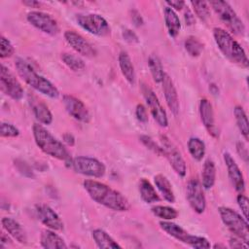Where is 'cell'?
<instances>
[{
	"instance_id": "obj_1",
	"label": "cell",
	"mask_w": 249,
	"mask_h": 249,
	"mask_svg": "<svg viewBox=\"0 0 249 249\" xmlns=\"http://www.w3.org/2000/svg\"><path fill=\"white\" fill-rule=\"evenodd\" d=\"M83 185L90 198L98 204L119 212L127 211L130 208V204L125 196L101 182L87 179Z\"/></svg>"
},
{
	"instance_id": "obj_2",
	"label": "cell",
	"mask_w": 249,
	"mask_h": 249,
	"mask_svg": "<svg viewBox=\"0 0 249 249\" xmlns=\"http://www.w3.org/2000/svg\"><path fill=\"white\" fill-rule=\"evenodd\" d=\"M32 131L35 143L43 153L51 156L52 158L63 160L66 163H71L72 158L67 148L62 144V142L57 140L49 130H47V128L42 124H34Z\"/></svg>"
},
{
	"instance_id": "obj_3",
	"label": "cell",
	"mask_w": 249,
	"mask_h": 249,
	"mask_svg": "<svg viewBox=\"0 0 249 249\" xmlns=\"http://www.w3.org/2000/svg\"><path fill=\"white\" fill-rule=\"evenodd\" d=\"M213 37L221 53L230 61L242 68L248 67L249 61L245 51L228 31L221 27H215L213 29Z\"/></svg>"
},
{
	"instance_id": "obj_4",
	"label": "cell",
	"mask_w": 249,
	"mask_h": 249,
	"mask_svg": "<svg viewBox=\"0 0 249 249\" xmlns=\"http://www.w3.org/2000/svg\"><path fill=\"white\" fill-rule=\"evenodd\" d=\"M15 66L18 75L32 89L51 98L58 97L59 91L56 87L46 78L39 75L25 60L22 58H17Z\"/></svg>"
},
{
	"instance_id": "obj_5",
	"label": "cell",
	"mask_w": 249,
	"mask_h": 249,
	"mask_svg": "<svg viewBox=\"0 0 249 249\" xmlns=\"http://www.w3.org/2000/svg\"><path fill=\"white\" fill-rule=\"evenodd\" d=\"M160 227L162 231H164L168 235L174 237L178 241H181L185 244L190 245L193 248L196 249H207L210 248V242L202 236H196L190 234L186 230H184L179 225L172 223L170 221H160Z\"/></svg>"
},
{
	"instance_id": "obj_6",
	"label": "cell",
	"mask_w": 249,
	"mask_h": 249,
	"mask_svg": "<svg viewBox=\"0 0 249 249\" xmlns=\"http://www.w3.org/2000/svg\"><path fill=\"white\" fill-rule=\"evenodd\" d=\"M220 217L224 225L236 237L243 240L246 244L249 242V230L247 220L243 219L236 211L230 207L221 206L218 208Z\"/></svg>"
},
{
	"instance_id": "obj_7",
	"label": "cell",
	"mask_w": 249,
	"mask_h": 249,
	"mask_svg": "<svg viewBox=\"0 0 249 249\" xmlns=\"http://www.w3.org/2000/svg\"><path fill=\"white\" fill-rule=\"evenodd\" d=\"M209 5L212 7L214 12L218 15L220 19L227 25V27L236 35H243L245 31V26L243 21L239 18L236 13L233 11L231 6L221 0L210 1Z\"/></svg>"
},
{
	"instance_id": "obj_8",
	"label": "cell",
	"mask_w": 249,
	"mask_h": 249,
	"mask_svg": "<svg viewBox=\"0 0 249 249\" xmlns=\"http://www.w3.org/2000/svg\"><path fill=\"white\" fill-rule=\"evenodd\" d=\"M70 166L79 174L94 178L102 177L106 171V167L103 162L96 159L84 156L73 158Z\"/></svg>"
},
{
	"instance_id": "obj_9",
	"label": "cell",
	"mask_w": 249,
	"mask_h": 249,
	"mask_svg": "<svg viewBox=\"0 0 249 249\" xmlns=\"http://www.w3.org/2000/svg\"><path fill=\"white\" fill-rule=\"evenodd\" d=\"M76 21L78 24L90 34L104 37L110 34V26L107 20L97 14L77 15Z\"/></svg>"
},
{
	"instance_id": "obj_10",
	"label": "cell",
	"mask_w": 249,
	"mask_h": 249,
	"mask_svg": "<svg viewBox=\"0 0 249 249\" xmlns=\"http://www.w3.org/2000/svg\"><path fill=\"white\" fill-rule=\"evenodd\" d=\"M26 19L32 26L46 34L53 36L59 32L57 21L50 14L41 11H31L27 14Z\"/></svg>"
},
{
	"instance_id": "obj_11",
	"label": "cell",
	"mask_w": 249,
	"mask_h": 249,
	"mask_svg": "<svg viewBox=\"0 0 249 249\" xmlns=\"http://www.w3.org/2000/svg\"><path fill=\"white\" fill-rule=\"evenodd\" d=\"M141 90L154 120L158 123L160 126L166 127L168 124L166 112L161 106V104L160 103L158 96L155 94L153 89L150 87H148L146 84H142Z\"/></svg>"
},
{
	"instance_id": "obj_12",
	"label": "cell",
	"mask_w": 249,
	"mask_h": 249,
	"mask_svg": "<svg viewBox=\"0 0 249 249\" xmlns=\"http://www.w3.org/2000/svg\"><path fill=\"white\" fill-rule=\"evenodd\" d=\"M0 87L3 92L14 100H20L23 97V89L16 76L5 65H1Z\"/></svg>"
},
{
	"instance_id": "obj_13",
	"label": "cell",
	"mask_w": 249,
	"mask_h": 249,
	"mask_svg": "<svg viewBox=\"0 0 249 249\" xmlns=\"http://www.w3.org/2000/svg\"><path fill=\"white\" fill-rule=\"evenodd\" d=\"M187 199L195 212L201 214L206 208V199L203 193L202 185L197 179H191L186 189Z\"/></svg>"
},
{
	"instance_id": "obj_14",
	"label": "cell",
	"mask_w": 249,
	"mask_h": 249,
	"mask_svg": "<svg viewBox=\"0 0 249 249\" xmlns=\"http://www.w3.org/2000/svg\"><path fill=\"white\" fill-rule=\"evenodd\" d=\"M161 142H162L161 146L164 150V157L167 158L174 171L179 176L184 177L187 172V166L181 153L178 151L175 145L165 136L161 137Z\"/></svg>"
},
{
	"instance_id": "obj_15",
	"label": "cell",
	"mask_w": 249,
	"mask_h": 249,
	"mask_svg": "<svg viewBox=\"0 0 249 249\" xmlns=\"http://www.w3.org/2000/svg\"><path fill=\"white\" fill-rule=\"evenodd\" d=\"M62 101H63L65 110L71 117L83 123L89 122L90 120L89 112L82 100H80L79 98L73 95L64 94L62 97Z\"/></svg>"
},
{
	"instance_id": "obj_16",
	"label": "cell",
	"mask_w": 249,
	"mask_h": 249,
	"mask_svg": "<svg viewBox=\"0 0 249 249\" xmlns=\"http://www.w3.org/2000/svg\"><path fill=\"white\" fill-rule=\"evenodd\" d=\"M64 39L67 44L78 53L87 57L95 56V49L79 33L73 30H67L64 32Z\"/></svg>"
},
{
	"instance_id": "obj_17",
	"label": "cell",
	"mask_w": 249,
	"mask_h": 249,
	"mask_svg": "<svg viewBox=\"0 0 249 249\" xmlns=\"http://www.w3.org/2000/svg\"><path fill=\"white\" fill-rule=\"evenodd\" d=\"M37 218L48 228L53 231H61L63 223L56 212L46 204H39L35 207Z\"/></svg>"
},
{
	"instance_id": "obj_18",
	"label": "cell",
	"mask_w": 249,
	"mask_h": 249,
	"mask_svg": "<svg viewBox=\"0 0 249 249\" xmlns=\"http://www.w3.org/2000/svg\"><path fill=\"white\" fill-rule=\"evenodd\" d=\"M224 161L226 163L227 169H228V175L229 178L234 187L235 191L238 192L239 194H243L245 190V182H244V177L243 174L238 167L237 163L233 160V158L229 154L225 153L224 154Z\"/></svg>"
},
{
	"instance_id": "obj_19",
	"label": "cell",
	"mask_w": 249,
	"mask_h": 249,
	"mask_svg": "<svg viewBox=\"0 0 249 249\" xmlns=\"http://www.w3.org/2000/svg\"><path fill=\"white\" fill-rule=\"evenodd\" d=\"M199 115H200L201 122L204 127L209 132V134L217 138L219 136V132H218V128L215 125L213 108L211 103L206 98H202L199 102Z\"/></svg>"
},
{
	"instance_id": "obj_20",
	"label": "cell",
	"mask_w": 249,
	"mask_h": 249,
	"mask_svg": "<svg viewBox=\"0 0 249 249\" xmlns=\"http://www.w3.org/2000/svg\"><path fill=\"white\" fill-rule=\"evenodd\" d=\"M161 83H162V89H163L166 104L170 109L171 113L174 116H177L179 113V99H178L176 88L171 78L167 74L164 75V78Z\"/></svg>"
},
{
	"instance_id": "obj_21",
	"label": "cell",
	"mask_w": 249,
	"mask_h": 249,
	"mask_svg": "<svg viewBox=\"0 0 249 249\" xmlns=\"http://www.w3.org/2000/svg\"><path fill=\"white\" fill-rule=\"evenodd\" d=\"M1 224L4 230L18 243L20 244L27 243V236H26L25 231L20 226V224L18 223L16 220L10 217H4L1 220Z\"/></svg>"
},
{
	"instance_id": "obj_22",
	"label": "cell",
	"mask_w": 249,
	"mask_h": 249,
	"mask_svg": "<svg viewBox=\"0 0 249 249\" xmlns=\"http://www.w3.org/2000/svg\"><path fill=\"white\" fill-rule=\"evenodd\" d=\"M40 243L46 249H66L67 245L64 239L54 232L53 230L48 229L42 231Z\"/></svg>"
},
{
	"instance_id": "obj_23",
	"label": "cell",
	"mask_w": 249,
	"mask_h": 249,
	"mask_svg": "<svg viewBox=\"0 0 249 249\" xmlns=\"http://www.w3.org/2000/svg\"><path fill=\"white\" fill-rule=\"evenodd\" d=\"M118 59H119V66L123 76L130 85H134L135 71H134V66L132 64L130 56L126 52L123 51L120 53Z\"/></svg>"
},
{
	"instance_id": "obj_24",
	"label": "cell",
	"mask_w": 249,
	"mask_h": 249,
	"mask_svg": "<svg viewBox=\"0 0 249 249\" xmlns=\"http://www.w3.org/2000/svg\"><path fill=\"white\" fill-rule=\"evenodd\" d=\"M163 16H164V21L165 26L167 28L168 34L175 38L181 29V22L179 19V17L175 13L174 10H172L169 7H165L163 10Z\"/></svg>"
},
{
	"instance_id": "obj_25",
	"label": "cell",
	"mask_w": 249,
	"mask_h": 249,
	"mask_svg": "<svg viewBox=\"0 0 249 249\" xmlns=\"http://www.w3.org/2000/svg\"><path fill=\"white\" fill-rule=\"evenodd\" d=\"M154 182H155L157 189L161 194L162 197L166 201L173 203L175 201V196H174L172 186H171L169 180L162 174H157L154 177Z\"/></svg>"
},
{
	"instance_id": "obj_26",
	"label": "cell",
	"mask_w": 249,
	"mask_h": 249,
	"mask_svg": "<svg viewBox=\"0 0 249 249\" xmlns=\"http://www.w3.org/2000/svg\"><path fill=\"white\" fill-rule=\"evenodd\" d=\"M92 238L95 241L96 245L102 249H115L122 248V246L117 243L105 231L101 229H96L91 232Z\"/></svg>"
},
{
	"instance_id": "obj_27",
	"label": "cell",
	"mask_w": 249,
	"mask_h": 249,
	"mask_svg": "<svg viewBox=\"0 0 249 249\" xmlns=\"http://www.w3.org/2000/svg\"><path fill=\"white\" fill-rule=\"evenodd\" d=\"M139 194L142 200L146 203H153L160 200V196L156 192V189L145 178H142L139 182Z\"/></svg>"
},
{
	"instance_id": "obj_28",
	"label": "cell",
	"mask_w": 249,
	"mask_h": 249,
	"mask_svg": "<svg viewBox=\"0 0 249 249\" xmlns=\"http://www.w3.org/2000/svg\"><path fill=\"white\" fill-rule=\"evenodd\" d=\"M201 179H202V187L206 190L211 189L216 180V167L211 160H206L203 164L202 173H201Z\"/></svg>"
},
{
	"instance_id": "obj_29",
	"label": "cell",
	"mask_w": 249,
	"mask_h": 249,
	"mask_svg": "<svg viewBox=\"0 0 249 249\" xmlns=\"http://www.w3.org/2000/svg\"><path fill=\"white\" fill-rule=\"evenodd\" d=\"M148 65H149L150 72L152 74V77H153L154 81L156 83H161L163 78H164L165 73L163 71V67H162V64H161V61H160V57L157 54L152 53L149 56Z\"/></svg>"
},
{
	"instance_id": "obj_30",
	"label": "cell",
	"mask_w": 249,
	"mask_h": 249,
	"mask_svg": "<svg viewBox=\"0 0 249 249\" xmlns=\"http://www.w3.org/2000/svg\"><path fill=\"white\" fill-rule=\"evenodd\" d=\"M233 114L235 118V122L239 131L246 141H248L249 136V123L244 109L241 106H235L233 109Z\"/></svg>"
},
{
	"instance_id": "obj_31",
	"label": "cell",
	"mask_w": 249,
	"mask_h": 249,
	"mask_svg": "<svg viewBox=\"0 0 249 249\" xmlns=\"http://www.w3.org/2000/svg\"><path fill=\"white\" fill-rule=\"evenodd\" d=\"M188 150L192 158L199 161L205 155V144L199 138L192 137L188 141Z\"/></svg>"
},
{
	"instance_id": "obj_32",
	"label": "cell",
	"mask_w": 249,
	"mask_h": 249,
	"mask_svg": "<svg viewBox=\"0 0 249 249\" xmlns=\"http://www.w3.org/2000/svg\"><path fill=\"white\" fill-rule=\"evenodd\" d=\"M33 113L36 119L43 124H50L53 122V115L44 102H38L33 105Z\"/></svg>"
},
{
	"instance_id": "obj_33",
	"label": "cell",
	"mask_w": 249,
	"mask_h": 249,
	"mask_svg": "<svg viewBox=\"0 0 249 249\" xmlns=\"http://www.w3.org/2000/svg\"><path fill=\"white\" fill-rule=\"evenodd\" d=\"M61 59L63 61V63L70 68L73 71H82L85 69L86 65L85 62L82 58H80L78 55H75L73 53H61Z\"/></svg>"
},
{
	"instance_id": "obj_34",
	"label": "cell",
	"mask_w": 249,
	"mask_h": 249,
	"mask_svg": "<svg viewBox=\"0 0 249 249\" xmlns=\"http://www.w3.org/2000/svg\"><path fill=\"white\" fill-rule=\"evenodd\" d=\"M152 213L162 220L165 221H171L178 216V212L175 208L170 207V206H165V205H156L153 206L151 209Z\"/></svg>"
},
{
	"instance_id": "obj_35",
	"label": "cell",
	"mask_w": 249,
	"mask_h": 249,
	"mask_svg": "<svg viewBox=\"0 0 249 249\" xmlns=\"http://www.w3.org/2000/svg\"><path fill=\"white\" fill-rule=\"evenodd\" d=\"M187 53L194 57L199 56L203 51V44L195 36H189L184 43Z\"/></svg>"
},
{
	"instance_id": "obj_36",
	"label": "cell",
	"mask_w": 249,
	"mask_h": 249,
	"mask_svg": "<svg viewBox=\"0 0 249 249\" xmlns=\"http://www.w3.org/2000/svg\"><path fill=\"white\" fill-rule=\"evenodd\" d=\"M191 5L196 15L203 21H206L210 17V10L208 3L205 1H191Z\"/></svg>"
},
{
	"instance_id": "obj_37",
	"label": "cell",
	"mask_w": 249,
	"mask_h": 249,
	"mask_svg": "<svg viewBox=\"0 0 249 249\" xmlns=\"http://www.w3.org/2000/svg\"><path fill=\"white\" fill-rule=\"evenodd\" d=\"M140 142L149 150H151L153 153L157 154L158 156H164V150L162 148V146L159 145L154 139H152L150 136L148 135H141L139 137Z\"/></svg>"
},
{
	"instance_id": "obj_38",
	"label": "cell",
	"mask_w": 249,
	"mask_h": 249,
	"mask_svg": "<svg viewBox=\"0 0 249 249\" xmlns=\"http://www.w3.org/2000/svg\"><path fill=\"white\" fill-rule=\"evenodd\" d=\"M15 53V49L14 46L12 45V43L5 38L4 36H1L0 39V57L1 58H7V57H11Z\"/></svg>"
},
{
	"instance_id": "obj_39",
	"label": "cell",
	"mask_w": 249,
	"mask_h": 249,
	"mask_svg": "<svg viewBox=\"0 0 249 249\" xmlns=\"http://www.w3.org/2000/svg\"><path fill=\"white\" fill-rule=\"evenodd\" d=\"M0 134L2 137H17L19 134V130L9 123H2L0 128Z\"/></svg>"
},
{
	"instance_id": "obj_40",
	"label": "cell",
	"mask_w": 249,
	"mask_h": 249,
	"mask_svg": "<svg viewBox=\"0 0 249 249\" xmlns=\"http://www.w3.org/2000/svg\"><path fill=\"white\" fill-rule=\"evenodd\" d=\"M236 199H237L238 206H239V208L242 211L244 219L248 220V211H249V200H248V197L246 196H244L243 194H239L237 196Z\"/></svg>"
},
{
	"instance_id": "obj_41",
	"label": "cell",
	"mask_w": 249,
	"mask_h": 249,
	"mask_svg": "<svg viewBox=\"0 0 249 249\" xmlns=\"http://www.w3.org/2000/svg\"><path fill=\"white\" fill-rule=\"evenodd\" d=\"M135 115L139 122L141 123H147L148 122V113L147 109L143 104H138L135 109Z\"/></svg>"
},
{
	"instance_id": "obj_42",
	"label": "cell",
	"mask_w": 249,
	"mask_h": 249,
	"mask_svg": "<svg viewBox=\"0 0 249 249\" xmlns=\"http://www.w3.org/2000/svg\"><path fill=\"white\" fill-rule=\"evenodd\" d=\"M123 38L125 42L129 43V44H134V43H138L139 42V39L137 37V35L130 29L126 28V29H124L123 31Z\"/></svg>"
},
{
	"instance_id": "obj_43",
	"label": "cell",
	"mask_w": 249,
	"mask_h": 249,
	"mask_svg": "<svg viewBox=\"0 0 249 249\" xmlns=\"http://www.w3.org/2000/svg\"><path fill=\"white\" fill-rule=\"evenodd\" d=\"M130 18H131V21L133 22V24L137 27L143 25V18L140 15V13L137 11V10H131V14H130Z\"/></svg>"
},
{
	"instance_id": "obj_44",
	"label": "cell",
	"mask_w": 249,
	"mask_h": 249,
	"mask_svg": "<svg viewBox=\"0 0 249 249\" xmlns=\"http://www.w3.org/2000/svg\"><path fill=\"white\" fill-rule=\"evenodd\" d=\"M229 242H230V247L231 248H247V244L236 236L231 237Z\"/></svg>"
},
{
	"instance_id": "obj_45",
	"label": "cell",
	"mask_w": 249,
	"mask_h": 249,
	"mask_svg": "<svg viewBox=\"0 0 249 249\" xmlns=\"http://www.w3.org/2000/svg\"><path fill=\"white\" fill-rule=\"evenodd\" d=\"M236 150H237V153L240 155V157H242L244 159V160L247 161L248 151H247L246 146L242 142H238L236 145Z\"/></svg>"
},
{
	"instance_id": "obj_46",
	"label": "cell",
	"mask_w": 249,
	"mask_h": 249,
	"mask_svg": "<svg viewBox=\"0 0 249 249\" xmlns=\"http://www.w3.org/2000/svg\"><path fill=\"white\" fill-rule=\"evenodd\" d=\"M169 8H171L172 10L175 9L177 11H180L184 8L185 6V2L184 1H181V0H177V1H166L165 2Z\"/></svg>"
},
{
	"instance_id": "obj_47",
	"label": "cell",
	"mask_w": 249,
	"mask_h": 249,
	"mask_svg": "<svg viewBox=\"0 0 249 249\" xmlns=\"http://www.w3.org/2000/svg\"><path fill=\"white\" fill-rule=\"evenodd\" d=\"M63 141L68 145L73 146L75 144V137L71 133H65L63 134Z\"/></svg>"
},
{
	"instance_id": "obj_48",
	"label": "cell",
	"mask_w": 249,
	"mask_h": 249,
	"mask_svg": "<svg viewBox=\"0 0 249 249\" xmlns=\"http://www.w3.org/2000/svg\"><path fill=\"white\" fill-rule=\"evenodd\" d=\"M185 20L187 24H193L195 22V17L193 16V14L191 13V11L189 9H187L186 13H185Z\"/></svg>"
},
{
	"instance_id": "obj_49",
	"label": "cell",
	"mask_w": 249,
	"mask_h": 249,
	"mask_svg": "<svg viewBox=\"0 0 249 249\" xmlns=\"http://www.w3.org/2000/svg\"><path fill=\"white\" fill-rule=\"evenodd\" d=\"M22 4L25 5V6H28V7H31V8H37L41 5L40 2L38 1H34V0H27V1H22Z\"/></svg>"
},
{
	"instance_id": "obj_50",
	"label": "cell",
	"mask_w": 249,
	"mask_h": 249,
	"mask_svg": "<svg viewBox=\"0 0 249 249\" xmlns=\"http://www.w3.org/2000/svg\"><path fill=\"white\" fill-rule=\"evenodd\" d=\"M213 247H214V248H217V247H218V248H219V247H222V248H225V247H226V246H224V245H221V244H215V245H214V246H213Z\"/></svg>"
}]
</instances>
